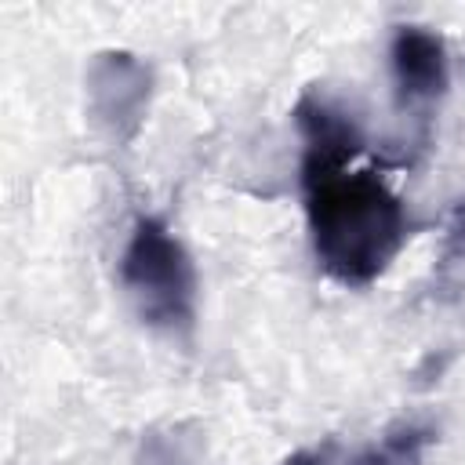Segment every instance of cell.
I'll return each instance as SVG.
<instances>
[{"label": "cell", "mask_w": 465, "mask_h": 465, "mask_svg": "<svg viewBox=\"0 0 465 465\" xmlns=\"http://www.w3.org/2000/svg\"><path fill=\"white\" fill-rule=\"evenodd\" d=\"M305 225L320 269L345 283H374L411 236L403 200L374 171H331L302 178Z\"/></svg>", "instance_id": "cell-1"}, {"label": "cell", "mask_w": 465, "mask_h": 465, "mask_svg": "<svg viewBox=\"0 0 465 465\" xmlns=\"http://www.w3.org/2000/svg\"><path fill=\"white\" fill-rule=\"evenodd\" d=\"M120 287L138 320L160 334L185 338L196 323V265L185 243L153 214H138L120 254Z\"/></svg>", "instance_id": "cell-2"}, {"label": "cell", "mask_w": 465, "mask_h": 465, "mask_svg": "<svg viewBox=\"0 0 465 465\" xmlns=\"http://www.w3.org/2000/svg\"><path fill=\"white\" fill-rule=\"evenodd\" d=\"M87 113L113 138L131 142L145 120L153 94V69L131 51H102L87 65Z\"/></svg>", "instance_id": "cell-3"}, {"label": "cell", "mask_w": 465, "mask_h": 465, "mask_svg": "<svg viewBox=\"0 0 465 465\" xmlns=\"http://www.w3.org/2000/svg\"><path fill=\"white\" fill-rule=\"evenodd\" d=\"M392 65V98L400 113L429 116V109L447 94L450 58L440 33L425 25H396L389 44Z\"/></svg>", "instance_id": "cell-4"}, {"label": "cell", "mask_w": 465, "mask_h": 465, "mask_svg": "<svg viewBox=\"0 0 465 465\" xmlns=\"http://www.w3.org/2000/svg\"><path fill=\"white\" fill-rule=\"evenodd\" d=\"M294 127L302 134V178L345 171L363 153L360 120L323 91H305L294 105Z\"/></svg>", "instance_id": "cell-5"}, {"label": "cell", "mask_w": 465, "mask_h": 465, "mask_svg": "<svg viewBox=\"0 0 465 465\" xmlns=\"http://www.w3.org/2000/svg\"><path fill=\"white\" fill-rule=\"evenodd\" d=\"M425 440H429L425 429L407 425V429H400V432H389L381 443H374V447L360 458V465H407V461L418 458V450H421Z\"/></svg>", "instance_id": "cell-6"}, {"label": "cell", "mask_w": 465, "mask_h": 465, "mask_svg": "<svg viewBox=\"0 0 465 465\" xmlns=\"http://www.w3.org/2000/svg\"><path fill=\"white\" fill-rule=\"evenodd\" d=\"M131 465H189V461H185V454H182L178 443H171V440L160 436V432H149V436L138 443V454H134Z\"/></svg>", "instance_id": "cell-7"}, {"label": "cell", "mask_w": 465, "mask_h": 465, "mask_svg": "<svg viewBox=\"0 0 465 465\" xmlns=\"http://www.w3.org/2000/svg\"><path fill=\"white\" fill-rule=\"evenodd\" d=\"M283 465H331V447H323V450H294Z\"/></svg>", "instance_id": "cell-8"}, {"label": "cell", "mask_w": 465, "mask_h": 465, "mask_svg": "<svg viewBox=\"0 0 465 465\" xmlns=\"http://www.w3.org/2000/svg\"><path fill=\"white\" fill-rule=\"evenodd\" d=\"M450 240L458 243V247H465V196L454 203V211H450Z\"/></svg>", "instance_id": "cell-9"}]
</instances>
